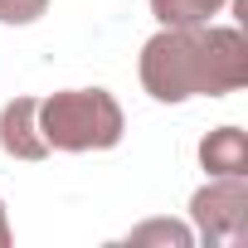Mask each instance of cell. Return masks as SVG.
<instances>
[{
	"mask_svg": "<svg viewBox=\"0 0 248 248\" xmlns=\"http://www.w3.org/2000/svg\"><path fill=\"white\" fill-rule=\"evenodd\" d=\"M141 83L156 102L224 97L248 83V44L238 30L166 25L141 49Z\"/></svg>",
	"mask_w": 248,
	"mask_h": 248,
	"instance_id": "cell-1",
	"label": "cell"
},
{
	"mask_svg": "<svg viewBox=\"0 0 248 248\" xmlns=\"http://www.w3.org/2000/svg\"><path fill=\"white\" fill-rule=\"evenodd\" d=\"M34 127L49 151H107L122 141L127 122L112 93L102 88H73L34 102Z\"/></svg>",
	"mask_w": 248,
	"mask_h": 248,
	"instance_id": "cell-2",
	"label": "cell"
},
{
	"mask_svg": "<svg viewBox=\"0 0 248 248\" xmlns=\"http://www.w3.org/2000/svg\"><path fill=\"white\" fill-rule=\"evenodd\" d=\"M195 224L204 243H243L248 233V185L243 175H224L219 185L195 195Z\"/></svg>",
	"mask_w": 248,
	"mask_h": 248,
	"instance_id": "cell-3",
	"label": "cell"
},
{
	"mask_svg": "<svg viewBox=\"0 0 248 248\" xmlns=\"http://www.w3.org/2000/svg\"><path fill=\"white\" fill-rule=\"evenodd\" d=\"M34 102L39 97H15L5 112H0V146H5L10 156H20V161L49 156V146H44V137L34 127Z\"/></svg>",
	"mask_w": 248,
	"mask_h": 248,
	"instance_id": "cell-4",
	"label": "cell"
},
{
	"mask_svg": "<svg viewBox=\"0 0 248 248\" xmlns=\"http://www.w3.org/2000/svg\"><path fill=\"white\" fill-rule=\"evenodd\" d=\"M200 161H204V170H214V175H243V170H248V141H243V132H238V127L209 132V137L200 141Z\"/></svg>",
	"mask_w": 248,
	"mask_h": 248,
	"instance_id": "cell-5",
	"label": "cell"
},
{
	"mask_svg": "<svg viewBox=\"0 0 248 248\" xmlns=\"http://www.w3.org/2000/svg\"><path fill=\"white\" fill-rule=\"evenodd\" d=\"M224 0H151V15L161 25H209Z\"/></svg>",
	"mask_w": 248,
	"mask_h": 248,
	"instance_id": "cell-6",
	"label": "cell"
},
{
	"mask_svg": "<svg viewBox=\"0 0 248 248\" xmlns=\"http://www.w3.org/2000/svg\"><path fill=\"white\" fill-rule=\"evenodd\" d=\"M49 0H0V25H30L44 15Z\"/></svg>",
	"mask_w": 248,
	"mask_h": 248,
	"instance_id": "cell-7",
	"label": "cell"
},
{
	"mask_svg": "<svg viewBox=\"0 0 248 248\" xmlns=\"http://www.w3.org/2000/svg\"><path fill=\"white\" fill-rule=\"evenodd\" d=\"M10 243V224H5V204H0V248Z\"/></svg>",
	"mask_w": 248,
	"mask_h": 248,
	"instance_id": "cell-8",
	"label": "cell"
}]
</instances>
